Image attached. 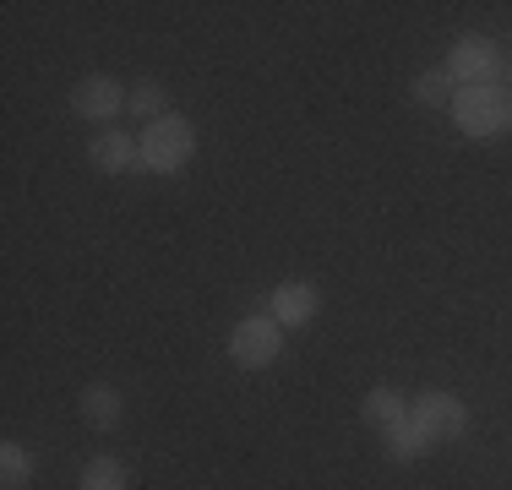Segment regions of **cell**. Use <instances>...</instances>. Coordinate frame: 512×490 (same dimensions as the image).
<instances>
[{"instance_id":"cell-6","label":"cell","mask_w":512,"mask_h":490,"mask_svg":"<svg viewBox=\"0 0 512 490\" xmlns=\"http://www.w3.org/2000/svg\"><path fill=\"white\" fill-rule=\"evenodd\" d=\"M316 311H322V289L306 284V278H284V284L267 294V316L278 327H311Z\"/></svg>"},{"instance_id":"cell-1","label":"cell","mask_w":512,"mask_h":490,"mask_svg":"<svg viewBox=\"0 0 512 490\" xmlns=\"http://www.w3.org/2000/svg\"><path fill=\"white\" fill-rule=\"evenodd\" d=\"M191 158H197V126L175 109L137 131V169H148V175H180Z\"/></svg>"},{"instance_id":"cell-10","label":"cell","mask_w":512,"mask_h":490,"mask_svg":"<svg viewBox=\"0 0 512 490\" xmlns=\"http://www.w3.org/2000/svg\"><path fill=\"white\" fill-rule=\"evenodd\" d=\"M431 452V436H425V425L414 420V414H404L398 425H387V458L393 463H414Z\"/></svg>"},{"instance_id":"cell-14","label":"cell","mask_w":512,"mask_h":490,"mask_svg":"<svg viewBox=\"0 0 512 490\" xmlns=\"http://www.w3.org/2000/svg\"><path fill=\"white\" fill-rule=\"evenodd\" d=\"M126 109L131 115H142L153 126V120H164L169 115V104H164V88H158V82H137V88H131V98H126Z\"/></svg>"},{"instance_id":"cell-9","label":"cell","mask_w":512,"mask_h":490,"mask_svg":"<svg viewBox=\"0 0 512 490\" xmlns=\"http://www.w3.org/2000/svg\"><path fill=\"white\" fill-rule=\"evenodd\" d=\"M77 409H82V420H88L93 431H115L120 414H126V398H120V387H109V382H88L77 392Z\"/></svg>"},{"instance_id":"cell-3","label":"cell","mask_w":512,"mask_h":490,"mask_svg":"<svg viewBox=\"0 0 512 490\" xmlns=\"http://www.w3.org/2000/svg\"><path fill=\"white\" fill-rule=\"evenodd\" d=\"M442 66L453 71L458 88H485V82L507 77V55L496 49V39H485V33H463V39H453Z\"/></svg>"},{"instance_id":"cell-15","label":"cell","mask_w":512,"mask_h":490,"mask_svg":"<svg viewBox=\"0 0 512 490\" xmlns=\"http://www.w3.org/2000/svg\"><path fill=\"white\" fill-rule=\"evenodd\" d=\"M82 490H126V469H120V458H93L88 469H82Z\"/></svg>"},{"instance_id":"cell-7","label":"cell","mask_w":512,"mask_h":490,"mask_svg":"<svg viewBox=\"0 0 512 490\" xmlns=\"http://www.w3.org/2000/svg\"><path fill=\"white\" fill-rule=\"evenodd\" d=\"M131 88H120L115 77H104V71H93V77H82L77 88H71V109H77L82 120H115L120 109H126Z\"/></svg>"},{"instance_id":"cell-4","label":"cell","mask_w":512,"mask_h":490,"mask_svg":"<svg viewBox=\"0 0 512 490\" xmlns=\"http://www.w3.org/2000/svg\"><path fill=\"white\" fill-rule=\"evenodd\" d=\"M278 354H284V327H278L273 316H240V322L229 327V360H235L240 371H262Z\"/></svg>"},{"instance_id":"cell-13","label":"cell","mask_w":512,"mask_h":490,"mask_svg":"<svg viewBox=\"0 0 512 490\" xmlns=\"http://www.w3.org/2000/svg\"><path fill=\"white\" fill-rule=\"evenodd\" d=\"M33 480V452L22 441H0V485L6 490H22Z\"/></svg>"},{"instance_id":"cell-11","label":"cell","mask_w":512,"mask_h":490,"mask_svg":"<svg viewBox=\"0 0 512 490\" xmlns=\"http://www.w3.org/2000/svg\"><path fill=\"white\" fill-rule=\"evenodd\" d=\"M360 414H365V425H382V431H387V425H398L409 414V398L398 387H371L360 398Z\"/></svg>"},{"instance_id":"cell-5","label":"cell","mask_w":512,"mask_h":490,"mask_svg":"<svg viewBox=\"0 0 512 490\" xmlns=\"http://www.w3.org/2000/svg\"><path fill=\"white\" fill-rule=\"evenodd\" d=\"M409 414L425 425L431 441H458L463 431H469V403H463L458 392H447V387H425L420 398L409 403Z\"/></svg>"},{"instance_id":"cell-12","label":"cell","mask_w":512,"mask_h":490,"mask_svg":"<svg viewBox=\"0 0 512 490\" xmlns=\"http://www.w3.org/2000/svg\"><path fill=\"white\" fill-rule=\"evenodd\" d=\"M453 98H458V82H453V71H447V66H431V71H420V77H414V104L453 109Z\"/></svg>"},{"instance_id":"cell-2","label":"cell","mask_w":512,"mask_h":490,"mask_svg":"<svg viewBox=\"0 0 512 490\" xmlns=\"http://www.w3.org/2000/svg\"><path fill=\"white\" fill-rule=\"evenodd\" d=\"M453 126L463 131V137L485 142V137H502V131H512V88L507 82H485V88H458L453 98Z\"/></svg>"},{"instance_id":"cell-8","label":"cell","mask_w":512,"mask_h":490,"mask_svg":"<svg viewBox=\"0 0 512 490\" xmlns=\"http://www.w3.org/2000/svg\"><path fill=\"white\" fill-rule=\"evenodd\" d=\"M88 158H93V169H104V175H126V169H137V137L104 126L99 137L88 142Z\"/></svg>"}]
</instances>
